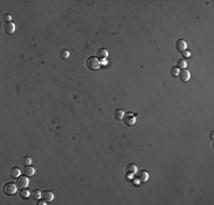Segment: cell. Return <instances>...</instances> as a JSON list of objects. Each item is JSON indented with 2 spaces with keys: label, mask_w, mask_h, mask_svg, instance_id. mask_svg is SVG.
Listing matches in <instances>:
<instances>
[{
  "label": "cell",
  "mask_w": 214,
  "mask_h": 205,
  "mask_svg": "<svg viewBox=\"0 0 214 205\" xmlns=\"http://www.w3.org/2000/svg\"><path fill=\"white\" fill-rule=\"evenodd\" d=\"M87 67L89 70H91V71L98 70L100 67V60L97 58V57H95V56L89 57V58L87 59Z\"/></svg>",
  "instance_id": "6da1fadb"
},
{
  "label": "cell",
  "mask_w": 214,
  "mask_h": 205,
  "mask_svg": "<svg viewBox=\"0 0 214 205\" xmlns=\"http://www.w3.org/2000/svg\"><path fill=\"white\" fill-rule=\"evenodd\" d=\"M16 190H17V185L11 183V182L5 185V187H3L5 194H7V195H9V196H13V195L16 193Z\"/></svg>",
  "instance_id": "7a4b0ae2"
},
{
  "label": "cell",
  "mask_w": 214,
  "mask_h": 205,
  "mask_svg": "<svg viewBox=\"0 0 214 205\" xmlns=\"http://www.w3.org/2000/svg\"><path fill=\"white\" fill-rule=\"evenodd\" d=\"M123 122H124V124H126V125H133L134 123H136V115L134 114H132V113H125L124 114V116H123Z\"/></svg>",
  "instance_id": "3957f363"
},
{
  "label": "cell",
  "mask_w": 214,
  "mask_h": 205,
  "mask_svg": "<svg viewBox=\"0 0 214 205\" xmlns=\"http://www.w3.org/2000/svg\"><path fill=\"white\" fill-rule=\"evenodd\" d=\"M29 177L24 176V177H18L17 178V181H16V185H17V188L20 189H25L28 186H29Z\"/></svg>",
  "instance_id": "277c9868"
},
{
  "label": "cell",
  "mask_w": 214,
  "mask_h": 205,
  "mask_svg": "<svg viewBox=\"0 0 214 205\" xmlns=\"http://www.w3.org/2000/svg\"><path fill=\"white\" fill-rule=\"evenodd\" d=\"M186 48H187V43H186L184 40H182V39L177 40V42H176V49H177V51L184 53V51H186Z\"/></svg>",
  "instance_id": "5b68a950"
},
{
  "label": "cell",
  "mask_w": 214,
  "mask_h": 205,
  "mask_svg": "<svg viewBox=\"0 0 214 205\" xmlns=\"http://www.w3.org/2000/svg\"><path fill=\"white\" fill-rule=\"evenodd\" d=\"M136 172H137V165L133 164V163L129 164V165L126 166V169H125V173L129 177H133L136 175Z\"/></svg>",
  "instance_id": "8992f818"
},
{
  "label": "cell",
  "mask_w": 214,
  "mask_h": 205,
  "mask_svg": "<svg viewBox=\"0 0 214 205\" xmlns=\"http://www.w3.org/2000/svg\"><path fill=\"white\" fill-rule=\"evenodd\" d=\"M41 197L43 198L45 202L49 203V202H51V201L54 200V193H53V191H49V190H46V191H43V193L41 194Z\"/></svg>",
  "instance_id": "52a82bcc"
},
{
  "label": "cell",
  "mask_w": 214,
  "mask_h": 205,
  "mask_svg": "<svg viewBox=\"0 0 214 205\" xmlns=\"http://www.w3.org/2000/svg\"><path fill=\"white\" fill-rule=\"evenodd\" d=\"M178 76L180 78V80H181L182 82H187V81H189V79H190V72L187 71V70H182L181 72H179V75H178Z\"/></svg>",
  "instance_id": "ba28073f"
},
{
  "label": "cell",
  "mask_w": 214,
  "mask_h": 205,
  "mask_svg": "<svg viewBox=\"0 0 214 205\" xmlns=\"http://www.w3.org/2000/svg\"><path fill=\"white\" fill-rule=\"evenodd\" d=\"M23 173L26 177H32L35 173V169L33 166H30V165H25L24 169H23Z\"/></svg>",
  "instance_id": "9c48e42d"
},
{
  "label": "cell",
  "mask_w": 214,
  "mask_h": 205,
  "mask_svg": "<svg viewBox=\"0 0 214 205\" xmlns=\"http://www.w3.org/2000/svg\"><path fill=\"white\" fill-rule=\"evenodd\" d=\"M15 29H16V26H15V24H14V23H11V22H9V23H6V24H5V32H6V33H8V34L14 33V32H15Z\"/></svg>",
  "instance_id": "30bf717a"
},
{
  "label": "cell",
  "mask_w": 214,
  "mask_h": 205,
  "mask_svg": "<svg viewBox=\"0 0 214 205\" xmlns=\"http://www.w3.org/2000/svg\"><path fill=\"white\" fill-rule=\"evenodd\" d=\"M108 57V51L104 48H100L98 51H97V58L98 59H106Z\"/></svg>",
  "instance_id": "8fae6325"
},
{
  "label": "cell",
  "mask_w": 214,
  "mask_h": 205,
  "mask_svg": "<svg viewBox=\"0 0 214 205\" xmlns=\"http://www.w3.org/2000/svg\"><path fill=\"white\" fill-rule=\"evenodd\" d=\"M137 179H138L139 182H145L148 179V173L146 171H140L138 173V176H137Z\"/></svg>",
  "instance_id": "7c38bea8"
},
{
  "label": "cell",
  "mask_w": 214,
  "mask_h": 205,
  "mask_svg": "<svg viewBox=\"0 0 214 205\" xmlns=\"http://www.w3.org/2000/svg\"><path fill=\"white\" fill-rule=\"evenodd\" d=\"M9 176L11 178H14V179H16V178H18L21 176V170L17 169V168H11L10 171H9Z\"/></svg>",
  "instance_id": "4fadbf2b"
},
{
  "label": "cell",
  "mask_w": 214,
  "mask_h": 205,
  "mask_svg": "<svg viewBox=\"0 0 214 205\" xmlns=\"http://www.w3.org/2000/svg\"><path fill=\"white\" fill-rule=\"evenodd\" d=\"M186 66H187V63H186L184 59H179L177 62V67L179 70H186Z\"/></svg>",
  "instance_id": "5bb4252c"
},
{
  "label": "cell",
  "mask_w": 214,
  "mask_h": 205,
  "mask_svg": "<svg viewBox=\"0 0 214 205\" xmlns=\"http://www.w3.org/2000/svg\"><path fill=\"white\" fill-rule=\"evenodd\" d=\"M123 116H124V112H123L122 110H116V112L114 113V117L116 120H122Z\"/></svg>",
  "instance_id": "9a60e30c"
},
{
  "label": "cell",
  "mask_w": 214,
  "mask_h": 205,
  "mask_svg": "<svg viewBox=\"0 0 214 205\" xmlns=\"http://www.w3.org/2000/svg\"><path fill=\"white\" fill-rule=\"evenodd\" d=\"M41 191L40 190H34L33 193H31V196H32V198L33 200H39L40 197H41Z\"/></svg>",
  "instance_id": "2e32d148"
},
{
  "label": "cell",
  "mask_w": 214,
  "mask_h": 205,
  "mask_svg": "<svg viewBox=\"0 0 214 205\" xmlns=\"http://www.w3.org/2000/svg\"><path fill=\"white\" fill-rule=\"evenodd\" d=\"M179 68L178 67H172L171 70H170V74L172 75V76H174V78H177L178 75H179Z\"/></svg>",
  "instance_id": "e0dca14e"
},
{
  "label": "cell",
  "mask_w": 214,
  "mask_h": 205,
  "mask_svg": "<svg viewBox=\"0 0 214 205\" xmlns=\"http://www.w3.org/2000/svg\"><path fill=\"white\" fill-rule=\"evenodd\" d=\"M31 195V193L25 188V189H22V191H21V196H22V198H29Z\"/></svg>",
  "instance_id": "ac0fdd59"
},
{
  "label": "cell",
  "mask_w": 214,
  "mask_h": 205,
  "mask_svg": "<svg viewBox=\"0 0 214 205\" xmlns=\"http://www.w3.org/2000/svg\"><path fill=\"white\" fill-rule=\"evenodd\" d=\"M22 164L25 166V165H30L31 164V157H29V156H25V157H23V160H22Z\"/></svg>",
  "instance_id": "d6986e66"
},
{
  "label": "cell",
  "mask_w": 214,
  "mask_h": 205,
  "mask_svg": "<svg viewBox=\"0 0 214 205\" xmlns=\"http://www.w3.org/2000/svg\"><path fill=\"white\" fill-rule=\"evenodd\" d=\"M68 55H70V54H68L67 50H61V57L63 59H67L68 58Z\"/></svg>",
  "instance_id": "ffe728a7"
},
{
  "label": "cell",
  "mask_w": 214,
  "mask_h": 205,
  "mask_svg": "<svg viewBox=\"0 0 214 205\" xmlns=\"http://www.w3.org/2000/svg\"><path fill=\"white\" fill-rule=\"evenodd\" d=\"M10 20H11V16H10V15H5V21H6V23H9Z\"/></svg>",
  "instance_id": "44dd1931"
},
{
  "label": "cell",
  "mask_w": 214,
  "mask_h": 205,
  "mask_svg": "<svg viewBox=\"0 0 214 205\" xmlns=\"http://www.w3.org/2000/svg\"><path fill=\"white\" fill-rule=\"evenodd\" d=\"M182 54H184V57H186V58H189L190 57V53L189 51H184Z\"/></svg>",
  "instance_id": "7402d4cb"
},
{
  "label": "cell",
  "mask_w": 214,
  "mask_h": 205,
  "mask_svg": "<svg viewBox=\"0 0 214 205\" xmlns=\"http://www.w3.org/2000/svg\"><path fill=\"white\" fill-rule=\"evenodd\" d=\"M45 204H47V202H46V203H43V202H39V203H38V205H45Z\"/></svg>",
  "instance_id": "603a6c76"
}]
</instances>
